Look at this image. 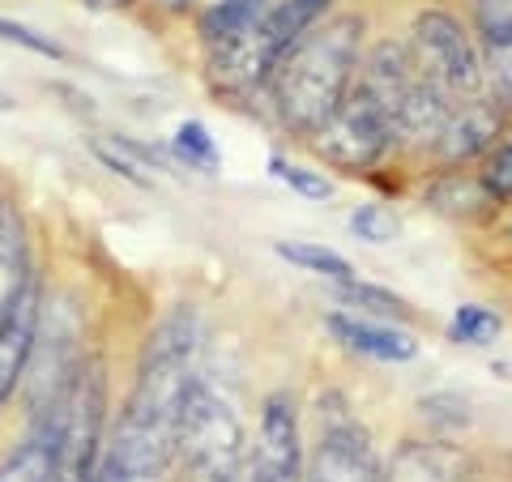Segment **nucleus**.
<instances>
[{
  "label": "nucleus",
  "instance_id": "obj_29",
  "mask_svg": "<svg viewBox=\"0 0 512 482\" xmlns=\"http://www.w3.org/2000/svg\"><path fill=\"white\" fill-rule=\"evenodd\" d=\"M163 5H171V9H180V5H188V0H163Z\"/></svg>",
  "mask_w": 512,
  "mask_h": 482
},
{
  "label": "nucleus",
  "instance_id": "obj_3",
  "mask_svg": "<svg viewBox=\"0 0 512 482\" xmlns=\"http://www.w3.org/2000/svg\"><path fill=\"white\" fill-rule=\"evenodd\" d=\"M244 423L214 389L197 380L184 397L180 431H175V461L192 482H222L244 461Z\"/></svg>",
  "mask_w": 512,
  "mask_h": 482
},
{
  "label": "nucleus",
  "instance_id": "obj_27",
  "mask_svg": "<svg viewBox=\"0 0 512 482\" xmlns=\"http://www.w3.org/2000/svg\"><path fill=\"white\" fill-rule=\"evenodd\" d=\"M9 107H13V94H9L5 86H0V111H9Z\"/></svg>",
  "mask_w": 512,
  "mask_h": 482
},
{
  "label": "nucleus",
  "instance_id": "obj_2",
  "mask_svg": "<svg viewBox=\"0 0 512 482\" xmlns=\"http://www.w3.org/2000/svg\"><path fill=\"white\" fill-rule=\"evenodd\" d=\"M359 43H363V22L355 13H346V18L303 30L286 47L282 60L274 64V90L286 124L299 128V133H316L329 120V111L350 90V77H355L359 64Z\"/></svg>",
  "mask_w": 512,
  "mask_h": 482
},
{
  "label": "nucleus",
  "instance_id": "obj_28",
  "mask_svg": "<svg viewBox=\"0 0 512 482\" xmlns=\"http://www.w3.org/2000/svg\"><path fill=\"white\" fill-rule=\"evenodd\" d=\"M94 5H128V0H94Z\"/></svg>",
  "mask_w": 512,
  "mask_h": 482
},
{
  "label": "nucleus",
  "instance_id": "obj_19",
  "mask_svg": "<svg viewBox=\"0 0 512 482\" xmlns=\"http://www.w3.org/2000/svg\"><path fill=\"white\" fill-rule=\"evenodd\" d=\"M175 154H180V163L197 167V171H214L218 167L214 137L205 133V124H197V120L180 124V133H175Z\"/></svg>",
  "mask_w": 512,
  "mask_h": 482
},
{
  "label": "nucleus",
  "instance_id": "obj_20",
  "mask_svg": "<svg viewBox=\"0 0 512 482\" xmlns=\"http://www.w3.org/2000/svg\"><path fill=\"white\" fill-rule=\"evenodd\" d=\"M500 333V316L495 312H487V308H457V316H453V337L457 342H466V346H487L491 337Z\"/></svg>",
  "mask_w": 512,
  "mask_h": 482
},
{
  "label": "nucleus",
  "instance_id": "obj_11",
  "mask_svg": "<svg viewBox=\"0 0 512 482\" xmlns=\"http://www.w3.org/2000/svg\"><path fill=\"white\" fill-rule=\"evenodd\" d=\"M470 461L453 444L440 440H406L384 470V482H466Z\"/></svg>",
  "mask_w": 512,
  "mask_h": 482
},
{
  "label": "nucleus",
  "instance_id": "obj_4",
  "mask_svg": "<svg viewBox=\"0 0 512 482\" xmlns=\"http://www.w3.org/2000/svg\"><path fill=\"white\" fill-rule=\"evenodd\" d=\"M393 146V124L363 86H350L329 120L312 133V150L342 171H363Z\"/></svg>",
  "mask_w": 512,
  "mask_h": 482
},
{
  "label": "nucleus",
  "instance_id": "obj_21",
  "mask_svg": "<svg viewBox=\"0 0 512 482\" xmlns=\"http://www.w3.org/2000/svg\"><path fill=\"white\" fill-rule=\"evenodd\" d=\"M419 410H423L427 423L448 427V431H457V427L470 423V406H466V401H461L457 393H431V397L419 401Z\"/></svg>",
  "mask_w": 512,
  "mask_h": 482
},
{
  "label": "nucleus",
  "instance_id": "obj_7",
  "mask_svg": "<svg viewBox=\"0 0 512 482\" xmlns=\"http://www.w3.org/2000/svg\"><path fill=\"white\" fill-rule=\"evenodd\" d=\"M39 325H43V286L39 278H30L18 291V299L0 312V406L26 380V367L35 359Z\"/></svg>",
  "mask_w": 512,
  "mask_h": 482
},
{
  "label": "nucleus",
  "instance_id": "obj_14",
  "mask_svg": "<svg viewBox=\"0 0 512 482\" xmlns=\"http://www.w3.org/2000/svg\"><path fill=\"white\" fill-rule=\"evenodd\" d=\"M329 329L338 333L350 350H363V355L384 359V363H406V359H414V350H419L414 337H406V333L384 329V325H367V320H350L342 312L329 316Z\"/></svg>",
  "mask_w": 512,
  "mask_h": 482
},
{
  "label": "nucleus",
  "instance_id": "obj_13",
  "mask_svg": "<svg viewBox=\"0 0 512 482\" xmlns=\"http://www.w3.org/2000/svg\"><path fill=\"white\" fill-rule=\"evenodd\" d=\"M30 278H35V269H30L26 222L18 214V205L0 201V312L18 299V291Z\"/></svg>",
  "mask_w": 512,
  "mask_h": 482
},
{
  "label": "nucleus",
  "instance_id": "obj_8",
  "mask_svg": "<svg viewBox=\"0 0 512 482\" xmlns=\"http://www.w3.org/2000/svg\"><path fill=\"white\" fill-rule=\"evenodd\" d=\"M303 482H384V465L355 423H333L308 465Z\"/></svg>",
  "mask_w": 512,
  "mask_h": 482
},
{
  "label": "nucleus",
  "instance_id": "obj_1",
  "mask_svg": "<svg viewBox=\"0 0 512 482\" xmlns=\"http://www.w3.org/2000/svg\"><path fill=\"white\" fill-rule=\"evenodd\" d=\"M192 350H197V316L188 308H175L150 333L137 389L128 397L124 419L103 457L124 482H158L175 461V431H180L184 397L197 384Z\"/></svg>",
  "mask_w": 512,
  "mask_h": 482
},
{
  "label": "nucleus",
  "instance_id": "obj_12",
  "mask_svg": "<svg viewBox=\"0 0 512 482\" xmlns=\"http://www.w3.org/2000/svg\"><path fill=\"white\" fill-rule=\"evenodd\" d=\"M478 35L487 47V69L495 94L512 103V0H474Z\"/></svg>",
  "mask_w": 512,
  "mask_h": 482
},
{
  "label": "nucleus",
  "instance_id": "obj_9",
  "mask_svg": "<svg viewBox=\"0 0 512 482\" xmlns=\"http://www.w3.org/2000/svg\"><path fill=\"white\" fill-rule=\"evenodd\" d=\"M453 103L448 94L431 82L427 73H419L414 82L397 94L389 103V124H393V137H406V141H419V146H436L440 133H444V120Z\"/></svg>",
  "mask_w": 512,
  "mask_h": 482
},
{
  "label": "nucleus",
  "instance_id": "obj_17",
  "mask_svg": "<svg viewBox=\"0 0 512 482\" xmlns=\"http://www.w3.org/2000/svg\"><path fill=\"white\" fill-rule=\"evenodd\" d=\"M338 299L350 303L359 312H372L380 320H410V303L397 299L393 291H380V286H367V282H338Z\"/></svg>",
  "mask_w": 512,
  "mask_h": 482
},
{
  "label": "nucleus",
  "instance_id": "obj_26",
  "mask_svg": "<svg viewBox=\"0 0 512 482\" xmlns=\"http://www.w3.org/2000/svg\"><path fill=\"white\" fill-rule=\"evenodd\" d=\"M222 482H252V465H248V457H244V461H239V465H235V470H231L227 478H222Z\"/></svg>",
  "mask_w": 512,
  "mask_h": 482
},
{
  "label": "nucleus",
  "instance_id": "obj_30",
  "mask_svg": "<svg viewBox=\"0 0 512 482\" xmlns=\"http://www.w3.org/2000/svg\"><path fill=\"white\" fill-rule=\"evenodd\" d=\"M0 201H5V197H0Z\"/></svg>",
  "mask_w": 512,
  "mask_h": 482
},
{
  "label": "nucleus",
  "instance_id": "obj_24",
  "mask_svg": "<svg viewBox=\"0 0 512 482\" xmlns=\"http://www.w3.org/2000/svg\"><path fill=\"white\" fill-rule=\"evenodd\" d=\"M0 39H5V43H22V47H30V52H39V56L64 60V47H60V43L43 39V35H35L30 26H18V22H9V18H0Z\"/></svg>",
  "mask_w": 512,
  "mask_h": 482
},
{
  "label": "nucleus",
  "instance_id": "obj_10",
  "mask_svg": "<svg viewBox=\"0 0 512 482\" xmlns=\"http://www.w3.org/2000/svg\"><path fill=\"white\" fill-rule=\"evenodd\" d=\"M500 107L487 103V99H470L448 111L444 120V133H440V154L448 158V163H466V158H478L487 154L495 146V137H500Z\"/></svg>",
  "mask_w": 512,
  "mask_h": 482
},
{
  "label": "nucleus",
  "instance_id": "obj_6",
  "mask_svg": "<svg viewBox=\"0 0 512 482\" xmlns=\"http://www.w3.org/2000/svg\"><path fill=\"white\" fill-rule=\"evenodd\" d=\"M252 482H303L299 414L291 393H269L261 410V436L252 448Z\"/></svg>",
  "mask_w": 512,
  "mask_h": 482
},
{
  "label": "nucleus",
  "instance_id": "obj_5",
  "mask_svg": "<svg viewBox=\"0 0 512 482\" xmlns=\"http://www.w3.org/2000/svg\"><path fill=\"white\" fill-rule=\"evenodd\" d=\"M414 60L419 69L436 82L448 99H478L483 94V60H478L470 35L461 30L457 18H448L440 9H427L414 18Z\"/></svg>",
  "mask_w": 512,
  "mask_h": 482
},
{
  "label": "nucleus",
  "instance_id": "obj_18",
  "mask_svg": "<svg viewBox=\"0 0 512 482\" xmlns=\"http://www.w3.org/2000/svg\"><path fill=\"white\" fill-rule=\"evenodd\" d=\"M278 256L282 261H291V265H299V269H308V273H320V278H329V282H350L355 278V269H350L346 256L329 252V248H316V244H278Z\"/></svg>",
  "mask_w": 512,
  "mask_h": 482
},
{
  "label": "nucleus",
  "instance_id": "obj_22",
  "mask_svg": "<svg viewBox=\"0 0 512 482\" xmlns=\"http://www.w3.org/2000/svg\"><path fill=\"white\" fill-rule=\"evenodd\" d=\"M350 231L367 239V244H389L397 235V218L389 210H380V205H359L355 218H350Z\"/></svg>",
  "mask_w": 512,
  "mask_h": 482
},
{
  "label": "nucleus",
  "instance_id": "obj_25",
  "mask_svg": "<svg viewBox=\"0 0 512 482\" xmlns=\"http://www.w3.org/2000/svg\"><path fill=\"white\" fill-rule=\"evenodd\" d=\"M483 180L491 184V192H495V197H512V141H508V146H500V150H495V158H491V171L483 175Z\"/></svg>",
  "mask_w": 512,
  "mask_h": 482
},
{
  "label": "nucleus",
  "instance_id": "obj_15",
  "mask_svg": "<svg viewBox=\"0 0 512 482\" xmlns=\"http://www.w3.org/2000/svg\"><path fill=\"white\" fill-rule=\"evenodd\" d=\"M427 201L448 218H487L491 210H500V197L491 192L483 175H448V180L427 188Z\"/></svg>",
  "mask_w": 512,
  "mask_h": 482
},
{
  "label": "nucleus",
  "instance_id": "obj_23",
  "mask_svg": "<svg viewBox=\"0 0 512 482\" xmlns=\"http://www.w3.org/2000/svg\"><path fill=\"white\" fill-rule=\"evenodd\" d=\"M269 167H274V175H278L282 184H291L295 192H303V197H312V201H325L329 192H333V184L325 180V175H316V171H308V167H291L286 158H274Z\"/></svg>",
  "mask_w": 512,
  "mask_h": 482
},
{
  "label": "nucleus",
  "instance_id": "obj_16",
  "mask_svg": "<svg viewBox=\"0 0 512 482\" xmlns=\"http://www.w3.org/2000/svg\"><path fill=\"white\" fill-rule=\"evenodd\" d=\"M56 474V444L43 431H30V440L0 465V482H52Z\"/></svg>",
  "mask_w": 512,
  "mask_h": 482
}]
</instances>
